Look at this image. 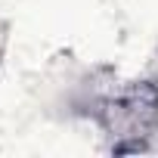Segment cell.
Segmentation results:
<instances>
[{
	"label": "cell",
	"mask_w": 158,
	"mask_h": 158,
	"mask_svg": "<svg viewBox=\"0 0 158 158\" xmlns=\"http://www.w3.org/2000/svg\"><path fill=\"white\" fill-rule=\"evenodd\" d=\"M6 40H10V28H6V22L0 19V56L6 53Z\"/></svg>",
	"instance_id": "cell-1"
}]
</instances>
